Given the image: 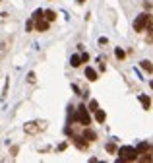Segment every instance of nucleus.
Masks as SVG:
<instances>
[{
  "instance_id": "obj_1",
  "label": "nucleus",
  "mask_w": 153,
  "mask_h": 163,
  "mask_svg": "<svg viewBox=\"0 0 153 163\" xmlns=\"http://www.w3.org/2000/svg\"><path fill=\"white\" fill-rule=\"evenodd\" d=\"M138 150L132 146H122L118 150V161H136L138 159Z\"/></svg>"
},
{
  "instance_id": "obj_2",
  "label": "nucleus",
  "mask_w": 153,
  "mask_h": 163,
  "mask_svg": "<svg viewBox=\"0 0 153 163\" xmlns=\"http://www.w3.org/2000/svg\"><path fill=\"white\" fill-rule=\"evenodd\" d=\"M76 121H78L79 124H83V126H89V124H91V117H89V113H87L85 105H79V107H78Z\"/></svg>"
},
{
  "instance_id": "obj_3",
  "label": "nucleus",
  "mask_w": 153,
  "mask_h": 163,
  "mask_svg": "<svg viewBox=\"0 0 153 163\" xmlns=\"http://www.w3.org/2000/svg\"><path fill=\"white\" fill-rule=\"evenodd\" d=\"M45 128H47V122H39V121H35V122H27L25 126H23V130L27 132V134H37V132L45 130Z\"/></svg>"
},
{
  "instance_id": "obj_4",
  "label": "nucleus",
  "mask_w": 153,
  "mask_h": 163,
  "mask_svg": "<svg viewBox=\"0 0 153 163\" xmlns=\"http://www.w3.org/2000/svg\"><path fill=\"white\" fill-rule=\"evenodd\" d=\"M149 21H151L149 14H140V16L136 18V21H134V29H136V31H143V29L147 27Z\"/></svg>"
},
{
  "instance_id": "obj_5",
  "label": "nucleus",
  "mask_w": 153,
  "mask_h": 163,
  "mask_svg": "<svg viewBox=\"0 0 153 163\" xmlns=\"http://www.w3.org/2000/svg\"><path fill=\"white\" fill-rule=\"evenodd\" d=\"M87 142H89V140H87L85 136H76V138H74V144H76L82 152H83V150H87Z\"/></svg>"
},
{
  "instance_id": "obj_6",
  "label": "nucleus",
  "mask_w": 153,
  "mask_h": 163,
  "mask_svg": "<svg viewBox=\"0 0 153 163\" xmlns=\"http://www.w3.org/2000/svg\"><path fill=\"white\" fill-rule=\"evenodd\" d=\"M136 150H138V153H153V148L147 142H140L136 146Z\"/></svg>"
},
{
  "instance_id": "obj_7",
  "label": "nucleus",
  "mask_w": 153,
  "mask_h": 163,
  "mask_svg": "<svg viewBox=\"0 0 153 163\" xmlns=\"http://www.w3.org/2000/svg\"><path fill=\"white\" fill-rule=\"evenodd\" d=\"M35 27H37V31H47L49 29V20H35Z\"/></svg>"
},
{
  "instance_id": "obj_8",
  "label": "nucleus",
  "mask_w": 153,
  "mask_h": 163,
  "mask_svg": "<svg viewBox=\"0 0 153 163\" xmlns=\"http://www.w3.org/2000/svg\"><path fill=\"white\" fill-rule=\"evenodd\" d=\"M85 78L89 80V82H95L97 80V72L93 70V68H85Z\"/></svg>"
},
{
  "instance_id": "obj_9",
  "label": "nucleus",
  "mask_w": 153,
  "mask_h": 163,
  "mask_svg": "<svg viewBox=\"0 0 153 163\" xmlns=\"http://www.w3.org/2000/svg\"><path fill=\"white\" fill-rule=\"evenodd\" d=\"M140 103L143 105L145 111H149V107H151V99L147 97V95H140Z\"/></svg>"
},
{
  "instance_id": "obj_10",
  "label": "nucleus",
  "mask_w": 153,
  "mask_h": 163,
  "mask_svg": "<svg viewBox=\"0 0 153 163\" xmlns=\"http://www.w3.org/2000/svg\"><path fill=\"white\" fill-rule=\"evenodd\" d=\"M83 136H85L87 140H89V142H95V140H97V134H95V132H93V130H89V128H85Z\"/></svg>"
},
{
  "instance_id": "obj_11",
  "label": "nucleus",
  "mask_w": 153,
  "mask_h": 163,
  "mask_svg": "<svg viewBox=\"0 0 153 163\" xmlns=\"http://www.w3.org/2000/svg\"><path fill=\"white\" fill-rule=\"evenodd\" d=\"M83 60H82V56H78V55H72V58H70V64L74 66V68H78L79 64H82Z\"/></svg>"
},
{
  "instance_id": "obj_12",
  "label": "nucleus",
  "mask_w": 153,
  "mask_h": 163,
  "mask_svg": "<svg viewBox=\"0 0 153 163\" xmlns=\"http://www.w3.org/2000/svg\"><path fill=\"white\" fill-rule=\"evenodd\" d=\"M95 118H97L99 122H105V118H107V115H105V113H103V111H101V109H97V111H95Z\"/></svg>"
},
{
  "instance_id": "obj_13",
  "label": "nucleus",
  "mask_w": 153,
  "mask_h": 163,
  "mask_svg": "<svg viewBox=\"0 0 153 163\" xmlns=\"http://www.w3.org/2000/svg\"><path fill=\"white\" fill-rule=\"evenodd\" d=\"M45 18H47L49 21H54V20H56V12H53V10H45Z\"/></svg>"
},
{
  "instance_id": "obj_14",
  "label": "nucleus",
  "mask_w": 153,
  "mask_h": 163,
  "mask_svg": "<svg viewBox=\"0 0 153 163\" xmlns=\"http://www.w3.org/2000/svg\"><path fill=\"white\" fill-rule=\"evenodd\" d=\"M142 68H143L145 72H149V74L153 72V66H151V62H149V60H142Z\"/></svg>"
},
{
  "instance_id": "obj_15",
  "label": "nucleus",
  "mask_w": 153,
  "mask_h": 163,
  "mask_svg": "<svg viewBox=\"0 0 153 163\" xmlns=\"http://www.w3.org/2000/svg\"><path fill=\"white\" fill-rule=\"evenodd\" d=\"M114 55H116V58H120V60H122V58L126 56V53H124V51H122V49H118V47L114 49Z\"/></svg>"
},
{
  "instance_id": "obj_16",
  "label": "nucleus",
  "mask_w": 153,
  "mask_h": 163,
  "mask_svg": "<svg viewBox=\"0 0 153 163\" xmlns=\"http://www.w3.org/2000/svg\"><path fill=\"white\" fill-rule=\"evenodd\" d=\"M43 16H45V10H35V14H33V20H41Z\"/></svg>"
},
{
  "instance_id": "obj_17",
  "label": "nucleus",
  "mask_w": 153,
  "mask_h": 163,
  "mask_svg": "<svg viewBox=\"0 0 153 163\" xmlns=\"http://www.w3.org/2000/svg\"><path fill=\"white\" fill-rule=\"evenodd\" d=\"M99 109V103L93 99V101H89V111H93V113H95V111Z\"/></svg>"
},
{
  "instance_id": "obj_18",
  "label": "nucleus",
  "mask_w": 153,
  "mask_h": 163,
  "mask_svg": "<svg viewBox=\"0 0 153 163\" xmlns=\"http://www.w3.org/2000/svg\"><path fill=\"white\" fill-rule=\"evenodd\" d=\"M145 29H147V33H149V39H151V37H153V20H151L149 24H147V27H145Z\"/></svg>"
},
{
  "instance_id": "obj_19",
  "label": "nucleus",
  "mask_w": 153,
  "mask_h": 163,
  "mask_svg": "<svg viewBox=\"0 0 153 163\" xmlns=\"http://www.w3.org/2000/svg\"><path fill=\"white\" fill-rule=\"evenodd\" d=\"M107 152H108V153H114V152H116V146H114L113 142H111V144H107Z\"/></svg>"
},
{
  "instance_id": "obj_20",
  "label": "nucleus",
  "mask_w": 153,
  "mask_h": 163,
  "mask_svg": "<svg viewBox=\"0 0 153 163\" xmlns=\"http://www.w3.org/2000/svg\"><path fill=\"white\" fill-rule=\"evenodd\" d=\"M27 82H29V84H33V82H35V74H33V72L27 74Z\"/></svg>"
},
{
  "instance_id": "obj_21",
  "label": "nucleus",
  "mask_w": 153,
  "mask_h": 163,
  "mask_svg": "<svg viewBox=\"0 0 153 163\" xmlns=\"http://www.w3.org/2000/svg\"><path fill=\"white\" fill-rule=\"evenodd\" d=\"M82 60H83V62H87V60H89V55L83 53V55H82Z\"/></svg>"
},
{
  "instance_id": "obj_22",
  "label": "nucleus",
  "mask_w": 153,
  "mask_h": 163,
  "mask_svg": "<svg viewBox=\"0 0 153 163\" xmlns=\"http://www.w3.org/2000/svg\"><path fill=\"white\" fill-rule=\"evenodd\" d=\"M76 2H78V4H82V2H85V0H76Z\"/></svg>"
},
{
  "instance_id": "obj_23",
  "label": "nucleus",
  "mask_w": 153,
  "mask_h": 163,
  "mask_svg": "<svg viewBox=\"0 0 153 163\" xmlns=\"http://www.w3.org/2000/svg\"><path fill=\"white\" fill-rule=\"evenodd\" d=\"M149 86H151V90H153V80H151V82H149Z\"/></svg>"
}]
</instances>
